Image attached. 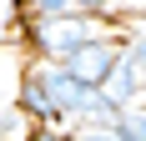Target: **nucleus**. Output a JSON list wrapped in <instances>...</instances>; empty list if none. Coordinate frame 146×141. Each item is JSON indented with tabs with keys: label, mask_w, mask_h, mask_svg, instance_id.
Returning <instances> with one entry per match:
<instances>
[{
	"label": "nucleus",
	"mask_w": 146,
	"mask_h": 141,
	"mask_svg": "<svg viewBox=\"0 0 146 141\" xmlns=\"http://www.w3.org/2000/svg\"><path fill=\"white\" fill-rule=\"evenodd\" d=\"M116 131H121V141H146V101L116 116Z\"/></svg>",
	"instance_id": "obj_5"
},
{
	"label": "nucleus",
	"mask_w": 146,
	"mask_h": 141,
	"mask_svg": "<svg viewBox=\"0 0 146 141\" xmlns=\"http://www.w3.org/2000/svg\"><path fill=\"white\" fill-rule=\"evenodd\" d=\"M86 86L76 81L60 61H40L30 56L15 86V111L25 116L30 126H71L76 131V111H81Z\"/></svg>",
	"instance_id": "obj_1"
},
{
	"label": "nucleus",
	"mask_w": 146,
	"mask_h": 141,
	"mask_svg": "<svg viewBox=\"0 0 146 141\" xmlns=\"http://www.w3.org/2000/svg\"><path fill=\"white\" fill-rule=\"evenodd\" d=\"M121 56H126V35H111V41H91V45H81L71 61H60V66L71 70L81 86H101L111 70L121 66Z\"/></svg>",
	"instance_id": "obj_2"
},
{
	"label": "nucleus",
	"mask_w": 146,
	"mask_h": 141,
	"mask_svg": "<svg viewBox=\"0 0 146 141\" xmlns=\"http://www.w3.org/2000/svg\"><path fill=\"white\" fill-rule=\"evenodd\" d=\"M71 5H76L81 15H116V10H121V0H71Z\"/></svg>",
	"instance_id": "obj_9"
},
{
	"label": "nucleus",
	"mask_w": 146,
	"mask_h": 141,
	"mask_svg": "<svg viewBox=\"0 0 146 141\" xmlns=\"http://www.w3.org/2000/svg\"><path fill=\"white\" fill-rule=\"evenodd\" d=\"M96 91H101V96L111 101L116 111H131V106H141V101H146V81L136 76V66H131L126 56H121V66L111 70V76H106V81L96 86Z\"/></svg>",
	"instance_id": "obj_3"
},
{
	"label": "nucleus",
	"mask_w": 146,
	"mask_h": 141,
	"mask_svg": "<svg viewBox=\"0 0 146 141\" xmlns=\"http://www.w3.org/2000/svg\"><path fill=\"white\" fill-rule=\"evenodd\" d=\"M126 61H131V66H136V76L146 81V25L126 35Z\"/></svg>",
	"instance_id": "obj_7"
},
{
	"label": "nucleus",
	"mask_w": 146,
	"mask_h": 141,
	"mask_svg": "<svg viewBox=\"0 0 146 141\" xmlns=\"http://www.w3.org/2000/svg\"><path fill=\"white\" fill-rule=\"evenodd\" d=\"M25 141H71V126H35Z\"/></svg>",
	"instance_id": "obj_10"
},
{
	"label": "nucleus",
	"mask_w": 146,
	"mask_h": 141,
	"mask_svg": "<svg viewBox=\"0 0 146 141\" xmlns=\"http://www.w3.org/2000/svg\"><path fill=\"white\" fill-rule=\"evenodd\" d=\"M71 141H121V131L116 126H76Z\"/></svg>",
	"instance_id": "obj_8"
},
{
	"label": "nucleus",
	"mask_w": 146,
	"mask_h": 141,
	"mask_svg": "<svg viewBox=\"0 0 146 141\" xmlns=\"http://www.w3.org/2000/svg\"><path fill=\"white\" fill-rule=\"evenodd\" d=\"M141 20H146V10H141Z\"/></svg>",
	"instance_id": "obj_11"
},
{
	"label": "nucleus",
	"mask_w": 146,
	"mask_h": 141,
	"mask_svg": "<svg viewBox=\"0 0 146 141\" xmlns=\"http://www.w3.org/2000/svg\"><path fill=\"white\" fill-rule=\"evenodd\" d=\"M20 70H25V61L15 66V56L0 45V111H5V106H15V86H20Z\"/></svg>",
	"instance_id": "obj_4"
},
{
	"label": "nucleus",
	"mask_w": 146,
	"mask_h": 141,
	"mask_svg": "<svg viewBox=\"0 0 146 141\" xmlns=\"http://www.w3.org/2000/svg\"><path fill=\"white\" fill-rule=\"evenodd\" d=\"M30 131H35V126L15 111V106H5V111H0V141H25Z\"/></svg>",
	"instance_id": "obj_6"
}]
</instances>
